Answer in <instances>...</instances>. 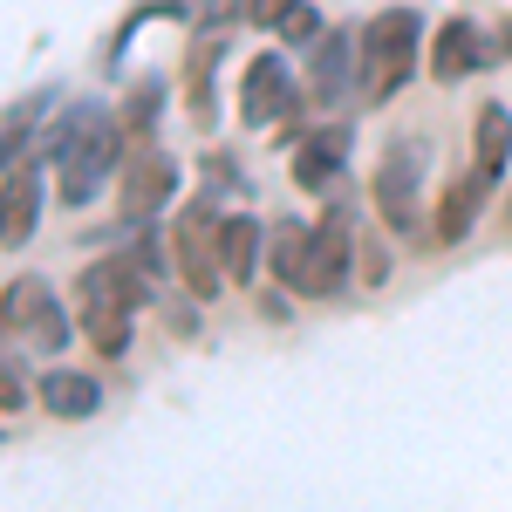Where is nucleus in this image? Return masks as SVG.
Returning <instances> with one entry per match:
<instances>
[{
    "label": "nucleus",
    "mask_w": 512,
    "mask_h": 512,
    "mask_svg": "<svg viewBox=\"0 0 512 512\" xmlns=\"http://www.w3.org/2000/svg\"><path fill=\"white\" fill-rule=\"evenodd\" d=\"M144 294H151V280L130 267V253L82 267L76 308H82V328H89L96 355H123L130 349V308H144Z\"/></svg>",
    "instance_id": "nucleus-1"
},
{
    "label": "nucleus",
    "mask_w": 512,
    "mask_h": 512,
    "mask_svg": "<svg viewBox=\"0 0 512 512\" xmlns=\"http://www.w3.org/2000/svg\"><path fill=\"white\" fill-rule=\"evenodd\" d=\"M219 41H226V35H198L192 69H185V76H192V117H198V123L212 117V55H219Z\"/></svg>",
    "instance_id": "nucleus-19"
},
{
    "label": "nucleus",
    "mask_w": 512,
    "mask_h": 512,
    "mask_svg": "<svg viewBox=\"0 0 512 512\" xmlns=\"http://www.w3.org/2000/svg\"><path fill=\"white\" fill-rule=\"evenodd\" d=\"M7 315H14V328H21L41 355H55L69 342V321H62V301L48 294V280H14V287H7Z\"/></svg>",
    "instance_id": "nucleus-7"
},
{
    "label": "nucleus",
    "mask_w": 512,
    "mask_h": 512,
    "mask_svg": "<svg viewBox=\"0 0 512 512\" xmlns=\"http://www.w3.org/2000/svg\"><path fill=\"white\" fill-rule=\"evenodd\" d=\"M260 246H267V226H260V219H246V212H233V219L219 226V260H226V280H253V274H260V260H267Z\"/></svg>",
    "instance_id": "nucleus-14"
},
{
    "label": "nucleus",
    "mask_w": 512,
    "mask_h": 512,
    "mask_svg": "<svg viewBox=\"0 0 512 512\" xmlns=\"http://www.w3.org/2000/svg\"><path fill=\"white\" fill-rule=\"evenodd\" d=\"M417 41H424V21H417L410 7H383V14L362 28V41H355L362 62H355V69H362V96H369V103H390L396 89L410 82Z\"/></svg>",
    "instance_id": "nucleus-2"
},
{
    "label": "nucleus",
    "mask_w": 512,
    "mask_h": 512,
    "mask_svg": "<svg viewBox=\"0 0 512 512\" xmlns=\"http://www.w3.org/2000/svg\"><path fill=\"white\" fill-rule=\"evenodd\" d=\"M219 226H226V219H219L205 198H192V205L178 212V226H171V267H178V280H185V294H192V301H212V294L226 287Z\"/></svg>",
    "instance_id": "nucleus-3"
},
{
    "label": "nucleus",
    "mask_w": 512,
    "mask_h": 512,
    "mask_svg": "<svg viewBox=\"0 0 512 512\" xmlns=\"http://www.w3.org/2000/svg\"><path fill=\"white\" fill-rule=\"evenodd\" d=\"M321 35H328V28H321V14L308 7V0H294V7L280 14V41H287V48H315Z\"/></svg>",
    "instance_id": "nucleus-21"
},
{
    "label": "nucleus",
    "mask_w": 512,
    "mask_h": 512,
    "mask_svg": "<svg viewBox=\"0 0 512 512\" xmlns=\"http://www.w3.org/2000/svg\"><path fill=\"white\" fill-rule=\"evenodd\" d=\"M308 226H301V219H280L274 233H267V267H274L280 274V287H294V280H301V260H308Z\"/></svg>",
    "instance_id": "nucleus-18"
},
{
    "label": "nucleus",
    "mask_w": 512,
    "mask_h": 512,
    "mask_svg": "<svg viewBox=\"0 0 512 512\" xmlns=\"http://www.w3.org/2000/svg\"><path fill=\"white\" fill-rule=\"evenodd\" d=\"M342 151H349V130H342V123H335V130H315V137L294 151V185H301V192H328L335 171H342Z\"/></svg>",
    "instance_id": "nucleus-13"
},
{
    "label": "nucleus",
    "mask_w": 512,
    "mask_h": 512,
    "mask_svg": "<svg viewBox=\"0 0 512 512\" xmlns=\"http://www.w3.org/2000/svg\"><path fill=\"white\" fill-rule=\"evenodd\" d=\"M171 192H178V158H164V151H130V171H123V212H130V219H151Z\"/></svg>",
    "instance_id": "nucleus-9"
},
{
    "label": "nucleus",
    "mask_w": 512,
    "mask_h": 512,
    "mask_svg": "<svg viewBox=\"0 0 512 512\" xmlns=\"http://www.w3.org/2000/svg\"><path fill=\"white\" fill-rule=\"evenodd\" d=\"M294 110V76H287V62L280 55H253L246 62V82H239V117L253 123H274V117H287Z\"/></svg>",
    "instance_id": "nucleus-8"
},
{
    "label": "nucleus",
    "mask_w": 512,
    "mask_h": 512,
    "mask_svg": "<svg viewBox=\"0 0 512 512\" xmlns=\"http://www.w3.org/2000/svg\"><path fill=\"white\" fill-rule=\"evenodd\" d=\"M41 410L62 417V424H82V417L103 410V383L82 376V369H48V376H41Z\"/></svg>",
    "instance_id": "nucleus-12"
},
{
    "label": "nucleus",
    "mask_w": 512,
    "mask_h": 512,
    "mask_svg": "<svg viewBox=\"0 0 512 512\" xmlns=\"http://www.w3.org/2000/svg\"><path fill=\"white\" fill-rule=\"evenodd\" d=\"M294 0H246V14L260 21V28H280V14H287Z\"/></svg>",
    "instance_id": "nucleus-22"
},
{
    "label": "nucleus",
    "mask_w": 512,
    "mask_h": 512,
    "mask_svg": "<svg viewBox=\"0 0 512 512\" xmlns=\"http://www.w3.org/2000/svg\"><path fill=\"white\" fill-rule=\"evenodd\" d=\"M506 233H512V219H506Z\"/></svg>",
    "instance_id": "nucleus-25"
},
{
    "label": "nucleus",
    "mask_w": 512,
    "mask_h": 512,
    "mask_svg": "<svg viewBox=\"0 0 512 512\" xmlns=\"http://www.w3.org/2000/svg\"><path fill=\"white\" fill-rule=\"evenodd\" d=\"M349 219L342 212H328L315 226V239H308V260H301V280H294V294H308V301H328L335 287H342V274H349Z\"/></svg>",
    "instance_id": "nucleus-6"
},
{
    "label": "nucleus",
    "mask_w": 512,
    "mask_h": 512,
    "mask_svg": "<svg viewBox=\"0 0 512 512\" xmlns=\"http://www.w3.org/2000/svg\"><path fill=\"white\" fill-rule=\"evenodd\" d=\"M492 62V41L478 35L472 21H444L431 35V76L437 82H465V76H478Z\"/></svg>",
    "instance_id": "nucleus-10"
},
{
    "label": "nucleus",
    "mask_w": 512,
    "mask_h": 512,
    "mask_svg": "<svg viewBox=\"0 0 512 512\" xmlns=\"http://www.w3.org/2000/svg\"><path fill=\"white\" fill-rule=\"evenodd\" d=\"M7 328H14V315H7V294H0V342H7Z\"/></svg>",
    "instance_id": "nucleus-24"
},
{
    "label": "nucleus",
    "mask_w": 512,
    "mask_h": 512,
    "mask_svg": "<svg viewBox=\"0 0 512 512\" xmlns=\"http://www.w3.org/2000/svg\"><path fill=\"white\" fill-rule=\"evenodd\" d=\"M35 117H41V96H28L21 110H7L0 117V171L21 158V144H28V130H35Z\"/></svg>",
    "instance_id": "nucleus-20"
},
{
    "label": "nucleus",
    "mask_w": 512,
    "mask_h": 512,
    "mask_svg": "<svg viewBox=\"0 0 512 512\" xmlns=\"http://www.w3.org/2000/svg\"><path fill=\"white\" fill-rule=\"evenodd\" d=\"M41 219V171L35 164H14L7 185H0V246H21Z\"/></svg>",
    "instance_id": "nucleus-11"
},
{
    "label": "nucleus",
    "mask_w": 512,
    "mask_h": 512,
    "mask_svg": "<svg viewBox=\"0 0 512 512\" xmlns=\"http://www.w3.org/2000/svg\"><path fill=\"white\" fill-rule=\"evenodd\" d=\"M478 205H485V178H478V171L451 178V185H444V198H437V239H444V246H458V239L472 233Z\"/></svg>",
    "instance_id": "nucleus-15"
},
{
    "label": "nucleus",
    "mask_w": 512,
    "mask_h": 512,
    "mask_svg": "<svg viewBox=\"0 0 512 512\" xmlns=\"http://www.w3.org/2000/svg\"><path fill=\"white\" fill-rule=\"evenodd\" d=\"M512 164V110H499V103H485L478 110V144H472V171L492 185L499 171Z\"/></svg>",
    "instance_id": "nucleus-16"
},
{
    "label": "nucleus",
    "mask_w": 512,
    "mask_h": 512,
    "mask_svg": "<svg viewBox=\"0 0 512 512\" xmlns=\"http://www.w3.org/2000/svg\"><path fill=\"white\" fill-rule=\"evenodd\" d=\"M349 62H362V48H349V35H321L315 41V96H321V103H335V96H342Z\"/></svg>",
    "instance_id": "nucleus-17"
},
{
    "label": "nucleus",
    "mask_w": 512,
    "mask_h": 512,
    "mask_svg": "<svg viewBox=\"0 0 512 512\" xmlns=\"http://www.w3.org/2000/svg\"><path fill=\"white\" fill-rule=\"evenodd\" d=\"M21 396H28V390H21V376H14V369H0V410H14Z\"/></svg>",
    "instance_id": "nucleus-23"
},
{
    "label": "nucleus",
    "mask_w": 512,
    "mask_h": 512,
    "mask_svg": "<svg viewBox=\"0 0 512 512\" xmlns=\"http://www.w3.org/2000/svg\"><path fill=\"white\" fill-rule=\"evenodd\" d=\"M117 151H130V144H123V130L96 117V123L76 137V151L62 158V205H89V198H96V185L110 178Z\"/></svg>",
    "instance_id": "nucleus-5"
},
{
    "label": "nucleus",
    "mask_w": 512,
    "mask_h": 512,
    "mask_svg": "<svg viewBox=\"0 0 512 512\" xmlns=\"http://www.w3.org/2000/svg\"><path fill=\"white\" fill-rule=\"evenodd\" d=\"M424 164H431L424 137H396L390 151H383V164H376V212L390 219L396 233L417 226V205H424Z\"/></svg>",
    "instance_id": "nucleus-4"
}]
</instances>
